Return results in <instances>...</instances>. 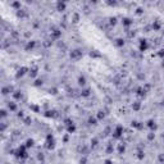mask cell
<instances>
[{
	"label": "cell",
	"instance_id": "1",
	"mask_svg": "<svg viewBox=\"0 0 164 164\" xmlns=\"http://www.w3.org/2000/svg\"><path fill=\"white\" fill-rule=\"evenodd\" d=\"M14 156L18 159H27L28 158V147L26 146L24 144L19 145L14 151Z\"/></svg>",
	"mask_w": 164,
	"mask_h": 164
},
{
	"label": "cell",
	"instance_id": "2",
	"mask_svg": "<svg viewBox=\"0 0 164 164\" xmlns=\"http://www.w3.org/2000/svg\"><path fill=\"white\" fill-rule=\"evenodd\" d=\"M55 145H56V141H55L54 135L48 133L46 137H45V147H46L48 150H54Z\"/></svg>",
	"mask_w": 164,
	"mask_h": 164
},
{
	"label": "cell",
	"instance_id": "3",
	"mask_svg": "<svg viewBox=\"0 0 164 164\" xmlns=\"http://www.w3.org/2000/svg\"><path fill=\"white\" fill-rule=\"evenodd\" d=\"M123 133H124V127L122 126V124H117L114 131H113V139L121 140L123 137Z\"/></svg>",
	"mask_w": 164,
	"mask_h": 164
},
{
	"label": "cell",
	"instance_id": "4",
	"mask_svg": "<svg viewBox=\"0 0 164 164\" xmlns=\"http://www.w3.org/2000/svg\"><path fill=\"white\" fill-rule=\"evenodd\" d=\"M149 49V42L146 38H140V42H139V51L144 53V51H146Z\"/></svg>",
	"mask_w": 164,
	"mask_h": 164
},
{
	"label": "cell",
	"instance_id": "5",
	"mask_svg": "<svg viewBox=\"0 0 164 164\" xmlns=\"http://www.w3.org/2000/svg\"><path fill=\"white\" fill-rule=\"evenodd\" d=\"M28 72H30V68H28V67H21V68L17 71L16 77H17V78H22L24 74H27Z\"/></svg>",
	"mask_w": 164,
	"mask_h": 164
},
{
	"label": "cell",
	"instance_id": "6",
	"mask_svg": "<svg viewBox=\"0 0 164 164\" xmlns=\"http://www.w3.org/2000/svg\"><path fill=\"white\" fill-rule=\"evenodd\" d=\"M146 127L151 131V132H155L156 129H158V124H156V122L154 121V119H149L147 122H146Z\"/></svg>",
	"mask_w": 164,
	"mask_h": 164
},
{
	"label": "cell",
	"instance_id": "7",
	"mask_svg": "<svg viewBox=\"0 0 164 164\" xmlns=\"http://www.w3.org/2000/svg\"><path fill=\"white\" fill-rule=\"evenodd\" d=\"M50 36H51V38L53 40H60L62 38V31L59 30V28H55V30H53L51 31V34H50Z\"/></svg>",
	"mask_w": 164,
	"mask_h": 164
},
{
	"label": "cell",
	"instance_id": "8",
	"mask_svg": "<svg viewBox=\"0 0 164 164\" xmlns=\"http://www.w3.org/2000/svg\"><path fill=\"white\" fill-rule=\"evenodd\" d=\"M35 48H36V41L35 40H30V41H27V44L24 45V50L26 51H31Z\"/></svg>",
	"mask_w": 164,
	"mask_h": 164
},
{
	"label": "cell",
	"instance_id": "9",
	"mask_svg": "<svg viewBox=\"0 0 164 164\" xmlns=\"http://www.w3.org/2000/svg\"><path fill=\"white\" fill-rule=\"evenodd\" d=\"M69 56H71L72 59H78V58L82 56V51L78 50V49H74V50H72L71 53H69Z\"/></svg>",
	"mask_w": 164,
	"mask_h": 164
},
{
	"label": "cell",
	"instance_id": "10",
	"mask_svg": "<svg viewBox=\"0 0 164 164\" xmlns=\"http://www.w3.org/2000/svg\"><path fill=\"white\" fill-rule=\"evenodd\" d=\"M132 23H133V21L129 17H123L122 18V24H123V27H131L132 26Z\"/></svg>",
	"mask_w": 164,
	"mask_h": 164
},
{
	"label": "cell",
	"instance_id": "11",
	"mask_svg": "<svg viewBox=\"0 0 164 164\" xmlns=\"http://www.w3.org/2000/svg\"><path fill=\"white\" fill-rule=\"evenodd\" d=\"M146 94H147V91H146L145 89H144L142 86H139V87L136 89V95H137V96H140V97H145V96H146Z\"/></svg>",
	"mask_w": 164,
	"mask_h": 164
},
{
	"label": "cell",
	"instance_id": "12",
	"mask_svg": "<svg viewBox=\"0 0 164 164\" xmlns=\"http://www.w3.org/2000/svg\"><path fill=\"white\" fill-rule=\"evenodd\" d=\"M55 5H56V10L58 12H64L65 9H67V3L65 1H58Z\"/></svg>",
	"mask_w": 164,
	"mask_h": 164
},
{
	"label": "cell",
	"instance_id": "13",
	"mask_svg": "<svg viewBox=\"0 0 164 164\" xmlns=\"http://www.w3.org/2000/svg\"><path fill=\"white\" fill-rule=\"evenodd\" d=\"M131 127L136 128V129H142L144 123H141L140 121H132V122H131Z\"/></svg>",
	"mask_w": 164,
	"mask_h": 164
},
{
	"label": "cell",
	"instance_id": "14",
	"mask_svg": "<svg viewBox=\"0 0 164 164\" xmlns=\"http://www.w3.org/2000/svg\"><path fill=\"white\" fill-rule=\"evenodd\" d=\"M77 82H78V86H81L82 89L86 86V83H87V80H86V77L85 76H80L78 77V80H77Z\"/></svg>",
	"mask_w": 164,
	"mask_h": 164
},
{
	"label": "cell",
	"instance_id": "15",
	"mask_svg": "<svg viewBox=\"0 0 164 164\" xmlns=\"http://www.w3.org/2000/svg\"><path fill=\"white\" fill-rule=\"evenodd\" d=\"M91 95V89L90 87H83L81 90V96L82 97H89Z\"/></svg>",
	"mask_w": 164,
	"mask_h": 164
},
{
	"label": "cell",
	"instance_id": "16",
	"mask_svg": "<svg viewBox=\"0 0 164 164\" xmlns=\"http://www.w3.org/2000/svg\"><path fill=\"white\" fill-rule=\"evenodd\" d=\"M65 131H67V133H69V135H72V133H74L76 131H77V126L73 123V124H71V126H68V127H65Z\"/></svg>",
	"mask_w": 164,
	"mask_h": 164
},
{
	"label": "cell",
	"instance_id": "17",
	"mask_svg": "<svg viewBox=\"0 0 164 164\" xmlns=\"http://www.w3.org/2000/svg\"><path fill=\"white\" fill-rule=\"evenodd\" d=\"M97 122H99V121H97L96 115H95V117L90 115V117H89V119H87V123L90 124V126H96V124H97Z\"/></svg>",
	"mask_w": 164,
	"mask_h": 164
},
{
	"label": "cell",
	"instance_id": "18",
	"mask_svg": "<svg viewBox=\"0 0 164 164\" xmlns=\"http://www.w3.org/2000/svg\"><path fill=\"white\" fill-rule=\"evenodd\" d=\"M28 74L32 77V78H35V77H37V74H38V68L37 67H34V68H30V72H28Z\"/></svg>",
	"mask_w": 164,
	"mask_h": 164
},
{
	"label": "cell",
	"instance_id": "19",
	"mask_svg": "<svg viewBox=\"0 0 164 164\" xmlns=\"http://www.w3.org/2000/svg\"><path fill=\"white\" fill-rule=\"evenodd\" d=\"M24 145L27 146L28 149H31V147H34L35 146V140L34 139H31V137H28L27 140H26V142H24Z\"/></svg>",
	"mask_w": 164,
	"mask_h": 164
},
{
	"label": "cell",
	"instance_id": "20",
	"mask_svg": "<svg viewBox=\"0 0 164 164\" xmlns=\"http://www.w3.org/2000/svg\"><path fill=\"white\" fill-rule=\"evenodd\" d=\"M151 28H153L154 31H159V30L162 28V23H160L159 21H154L153 24H151Z\"/></svg>",
	"mask_w": 164,
	"mask_h": 164
},
{
	"label": "cell",
	"instance_id": "21",
	"mask_svg": "<svg viewBox=\"0 0 164 164\" xmlns=\"http://www.w3.org/2000/svg\"><path fill=\"white\" fill-rule=\"evenodd\" d=\"M8 109H9V111H17L18 107H17V104H16V103L9 101V103H8Z\"/></svg>",
	"mask_w": 164,
	"mask_h": 164
},
{
	"label": "cell",
	"instance_id": "22",
	"mask_svg": "<svg viewBox=\"0 0 164 164\" xmlns=\"http://www.w3.org/2000/svg\"><path fill=\"white\" fill-rule=\"evenodd\" d=\"M10 5H12V8H14L17 12L21 10V8H22V3H21V1H13Z\"/></svg>",
	"mask_w": 164,
	"mask_h": 164
},
{
	"label": "cell",
	"instance_id": "23",
	"mask_svg": "<svg viewBox=\"0 0 164 164\" xmlns=\"http://www.w3.org/2000/svg\"><path fill=\"white\" fill-rule=\"evenodd\" d=\"M1 92H3V95H8V94H13L14 91H13V87H10V86H8V87H3L1 89Z\"/></svg>",
	"mask_w": 164,
	"mask_h": 164
},
{
	"label": "cell",
	"instance_id": "24",
	"mask_svg": "<svg viewBox=\"0 0 164 164\" xmlns=\"http://www.w3.org/2000/svg\"><path fill=\"white\" fill-rule=\"evenodd\" d=\"M114 44H115L117 48H123L124 46V40H123V38H115Z\"/></svg>",
	"mask_w": 164,
	"mask_h": 164
},
{
	"label": "cell",
	"instance_id": "25",
	"mask_svg": "<svg viewBox=\"0 0 164 164\" xmlns=\"http://www.w3.org/2000/svg\"><path fill=\"white\" fill-rule=\"evenodd\" d=\"M132 109H133V111H139L141 109V103L140 101H135L132 104Z\"/></svg>",
	"mask_w": 164,
	"mask_h": 164
},
{
	"label": "cell",
	"instance_id": "26",
	"mask_svg": "<svg viewBox=\"0 0 164 164\" xmlns=\"http://www.w3.org/2000/svg\"><path fill=\"white\" fill-rule=\"evenodd\" d=\"M136 158L139 159V160H142L144 158H145V153H144V150H137V155H136Z\"/></svg>",
	"mask_w": 164,
	"mask_h": 164
},
{
	"label": "cell",
	"instance_id": "27",
	"mask_svg": "<svg viewBox=\"0 0 164 164\" xmlns=\"http://www.w3.org/2000/svg\"><path fill=\"white\" fill-rule=\"evenodd\" d=\"M30 109H31L32 111H35V113H40V111H41V108L38 107V105H35V104H31V105H30Z\"/></svg>",
	"mask_w": 164,
	"mask_h": 164
},
{
	"label": "cell",
	"instance_id": "28",
	"mask_svg": "<svg viewBox=\"0 0 164 164\" xmlns=\"http://www.w3.org/2000/svg\"><path fill=\"white\" fill-rule=\"evenodd\" d=\"M96 118H97V121H103L104 118H105V113H104L103 110H99L96 114Z\"/></svg>",
	"mask_w": 164,
	"mask_h": 164
},
{
	"label": "cell",
	"instance_id": "29",
	"mask_svg": "<svg viewBox=\"0 0 164 164\" xmlns=\"http://www.w3.org/2000/svg\"><path fill=\"white\" fill-rule=\"evenodd\" d=\"M13 97H14L16 100L22 99V92H21V91H14V92H13Z\"/></svg>",
	"mask_w": 164,
	"mask_h": 164
},
{
	"label": "cell",
	"instance_id": "30",
	"mask_svg": "<svg viewBox=\"0 0 164 164\" xmlns=\"http://www.w3.org/2000/svg\"><path fill=\"white\" fill-rule=\"evenodd\" d=\"M63 122H64V126L65 127H68V126H71V124H73V119H72V118H65Z\"/></svg>",
	"mask_w": 164,
	"mask_h": 164
},
{
	"label": "cell",
	"instance_id": "31",
	"mask_svg": "<svg viewBox=\"0 0 164 164\" xmlns=\"http://www.w3.org/2000/svg\"><path fill=\"white\" fill-rule=\"evenodd\" d=\"M146 137H147V141H154L155 140V132H151V131H150Z\"/></svg>",
	"mask_w": 164,
	"mask_h": 164
},
{
	"label": "cell",
	"instance_id": "32",
	"mask_svg": "<svg viewBox=\"0 0 164 164\" xmlns=\"http://www.w3.org/2000/svg\"><path fill=\"white\" fill-rule=\"evenodd\" d=\"M124 151H126V146L121 144V145L118 146V154H124Z\"/></svg>",
	"mask_w": 164,
	"mask_h": 164
},
{
	"label": "cell",
	"instance_id": "33",
	"mask_svg": "<svg viewBox=\"0 0 164 164\" xmlns=\"http://www.w3.org/2000/svg\"><path fill=\"white\" fill-rule=\"evenodd\" d=\"M23 122H24V124H26V126H30V124L32 123L31 117H26V118H23Z\"/></svg>",
	"mask_w": 164,
	"mask_h": 164
},
{
	"label": "cell",
	"instance_id": "34",
	"mask_svg": "<svg viewBox=\"0 0 164 164\" xmlns=\"http://www.w3.org/2000/svg\"><path fill=\"white\" fill-rule=\"evenodd\" d=\"M91 146H92V147H95V146H97V144H99V140H97L96 139V137H94V139H91Z\"/></svg>",
	"mask_w": 164,
	"mask_h": 164
},
{
	"label": "cell",
	"instance_id": "35",
	"mask_svg": "<svg viewBox=\"0 0 164 164\" xmlns=\"http://www.w3.org/2000/svg\"><path fill=\"white\" fill-rule=\"evenodd\" d=\"M113 151H114V147H113L111 144H109L108 147H107V154H113Z\"/></svg>",
	"mask_w": 164,
	"mask_h": 164
},
{
	"label": "cell",
	"instance_id": "36",
	"mask_svg": "<svg viewBox=\"0 0 164 164\" xmlns=\"http://www.w3.org/2000/svg\"><path fill=\"white\" fill-rule=\"evenodd\" d=\"M41 85H42V80H40V78H37V80H35V82H34V86L38 87V86H41Z\"/></svg>",
	"mask_w": 164,
	"mask_h": 164
},
{
	"label": "cell",
	"instance_id": "37",
	"mask_svg": "<svg viewBox=\"0 0 164 164\" xmlns=\"http://www.w3.org/2000/svg\"><path fill=\"white\" fill-rule=\"evenodd\" d=\"M45 115L46 117H55V110H49V111H46V113H45Z\"/></svg>",
	"mask_w": 164,
	"mask_h": 164
},
{
	"label": "cell",
	"instance_id": "38",
	"mask_svg": "<svg viewBox=\"0 0 164 164\" xmlns=\"http://www.w3.org/2000/svg\"><path fill=\"white\" fill-rule=\"evenodd\" d=\"M78 21H80V14H78V13H74L73 14V22L77 23Z\"/></svg>",
	"mask_w": 164,
	"mask_h": 164
},
{
	"label": "cell",
	"instance_id": "39",
	"mask_svg": "<svg viewBox=\"0 0 164 164\" xmlns=\"http://www.w3.org/2000/svg\"><path fill=\"white\" fill-rule=\"evenodd\" d=\"M156 55H158L160 59H164V49H160V50L158 51V54H156Z\"/></svg>",
	"mask_w": 164,
	"mask_h": 164
},
{
	"label": "cell",
	"instance_id": "40",
	"mask_svg": "<svg viewBox=\"0 0 164 164\" xmlns=\"http://www.w3.org/2000/svg\"><path fill=\"white\" fill-rule=\"evenodd\" d=\"M144 89H145L146 91H147V92H149V90L150 89H151V85H150V83H144V86H142Z\"/></svg>",
	"mask_w": 164,
	"mask_h": 164
},
{
	"label": "cell",
	"instance_id": "41",
	"mask_svg": "<svg viewBox=\"0 0 164 164\" xmlns=\"http://www.w3.org/2000/svg\"><path fill=\"white\" fill-rule=\"evenodd\" d=\"M110 24H113V26H115V24H117V18H115V17L110 18Z\"/></svg>",
	"mask_w": 164,
	"mask_h": 164
},
{
	"label": "cell",
	"instance_id": "42",
	"mask_svg": "<svg viewBox=\"0 0 164 164\" xmlns=\"http://www.w3.org/2000/svg\"><path fill=\"white\" fill-rule=\"evenodd\" d=\"M50 94L51 95H56L58 94V89H50Z\"/></svg>",
	"mask_w": 164,
	"mask_h": 164
},
{
	"label": "cell",
	"instance_id": "43",
	"mask_svg": "<svg viewBox=\"0 0 164 164\" xmlns=\"http://www.w3.org/2000/svg\"><path fill=\"white\" fill-rule=\"evenodd\" d=\"M103 164H114V163H113V160H111V159H105Z\"/></svg>",
	"mask_w": 164,
	"mask_h": 164
},
{
	"label": "cell",
	"instance_id": "44",
	"mask_svg": "<svg viewBox=\"0 0 164 164\" xmlns=\"http://www.w3.org/2000/svg\"><path fill=\"white\" fill-rule=\"evenodd\" d=\"M0 113H1V117L4 118V117H6V114H8V111H6L5 109H1V111H0Z\"/></svg>",
	"mask_w": 164,
	"mask_h": 164
},
{
	"label": "cell",
	"instance_id": "45",
	"mask_svg": "<svg viewBox=\"0 0 164 164\" xmlns=\"http://www.w3.org/2000/svg\"><path fill=\"white\" fill-rule=\"evenodd\" d=\"M17 117H18V118H24L23 111H22V110H21V111H18V113H17Z\"/></svg>",
	"mask_w": 164,
	"mask_h": 164
},
{
	"label": "cell",
	"instance_id": "46",
	"mask_svg": "<svg viewBox=\"0 0 164 164\" xmlns=\"http://www.w3.org/2000/svg\"><path fill=\"white\" fill-rule=\"evenodd\" d=\"M107 4H108V5H110V6H115L118 3H117V1H107Z\"/></svg>",
	"mask_w": 164,
	"mask_h": 164
},
{
	"label": "cell",
	"instance_id": "47",
	"mask_svg": "<svg viewBox=\"0 0 164 164\" xmlns=\"http://www.w3.org/2000/svg\"><path fill=\"white\" fill-rule=\"evenodd\" d=\"M68 135H69V133H67V135L63 137V141H64V142H68V140H69V136H68Z\"/></svg>",
	"mask_w": 164,
	"mask_h": 164
},
{
	"label": "cell",
	"instance_id": "48",
	"mask_svg": "<svg viewBox=\"0 0 164 164\" xmlns=\"http://www.w3.org/2000/svg\"><path fill=\"white\" fill-rule=\"evenodd\" d=\"M136 14H139V16H140V14H142V9H141V8H137V10H136Z\"/></svg>",
	"mask_w": 164,
	"mask_h": 164
},
{
	"label": "cell",
	"instance_id": "49",
	"mask_svg": "<svg viewBox=\"0 0 164 164\" xmlns=\"http://www.w3.org/2000/svg\"><path fill=\"white\" fill-rule=\"evenodd\" d=\"M159 160L160 162H164V155H162V154L159 155Z\"/></svg>",
	"mask_w": 164,
	"mask_h": 164
},
{
	"label": "cell",
	"instance_id": "50",
	"mask_svg": "<svg viewBox=\"0 0 164 164\" xmlns=\"http://www.w3.org/2000/svg\"><path fill=\"white\" fill-rule=\"evenodd\" d=\"M162 62H163V63H162V65H163V67H164V59H162Z\"/></svg>",
	"mask_w": 164,
	"mask_h": 164
},
{
	"label": "cell",
	"instance_id": "51",
	"mask_svg": "<svg viewBox=\"0 0 164 164\" xmlns=\"http://www.w3.org/2000/svg\"><path fill=\"white\" fill-rule=\"evenodd\" d=\"M80 164H87V163H80Z\"/></svg>",
	"mask_w": 164,
	"mask_h": 164
}]
</instances>
